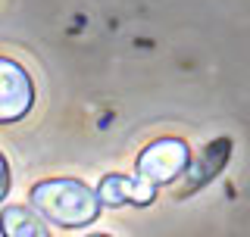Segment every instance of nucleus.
<instances>
[{"label": "nucleus", "instance_id": "1", "mask_svg": "<svg viewBox=\"0 0 250 237\" xmlns=\"http://www.w3.org/2000/svg\"><path fill=\"white\" fill-rule=\"evenodd\" d=\"M31 206L44 218H50L62 228H82L97 218L100 200H97V191H91L78 178H50L35 184Z\"/></svg>", "mask_w": 250, "mask_h": 237}, {"label": "nucleus", "instance_id": "2", "mask_svg": "<svg viewBox=\"0 0 250 237\" xmlns=\"http://www.w3.org/2000/svg\"><path fill=\"white\" fill-rule=\"evenodd\" d=\"M188 159H191V150L185 140L178 138H163L147 144V150L138 156V178H144L147 184H169L185 172Z\"/></svg>", "mask_w": 250, "mask_h": 237}, {"label": "nucleus", "instance_id": "3", "mask_svg": "<svg viewBox=\"0 0 250 237\" xmlns=\"http://www.w3.org/2000/svg\"><path fill=\"white\" fill-rule=\"evenodd\" d=\"M35 103V84L19 62L0 57V122H16Z\"/></svg>", "mask_w": 250, "mask_h": 237}, {"label": "nucleus", "instance_id": "4", "mask_svg": "<svg viewBox=\"0 0 250 237\" xmlns=\"http://www.w3.org/2000/svg\"><path fill=\"white\" fill-rule=\"evenodd\" d=\"M156 197V187L147 184L144 178H128V175H106L100 181L97 187V200L106 203V206H125V203H131V206H147V203H153Z\"/></svg>", "mask_w": 250, "mask_h": 237}, {"label": "nucleus", "instance_id": "5", "mask_svg": "<svg viewBox=\"0 0 250 237\" xmlns=\"http://www.w3.org/2000/svg\"><path fill=\"white\" fill-rule=\"evenodd\" d=\"M0 234L3 237H50L44 222L25 206H6L0 212Z\"/></svg>", "mask_w": 250, "mask_h": 237}, {"label": "nucleus", "instance_id": "6", "mask_svg": "<svg viewBox=\"0 0 250 237\" xmlns=\"http://www.w3.org/2000/svg\"><path fill=\"white\" fill-rule=\"evenodd\" d=\"M10 162H6V156L0 153V200H3L6 194H10Z\"/></svg>", "mask_w": 250, "mask_h": 237}, {"label": "nucleus", "instance_id": "7", "mask_svg": "<svg viewBox=\"0 0 250 237\" xmlns=\"http://www.w3.org/2000/svg\"><path fill=\"white\" fill-rule=\"evenodd\" d=\"M88 237H109V234H88Z\"/></svg>", "mask_w": 250, "mask_h": 237}]
</instances>
